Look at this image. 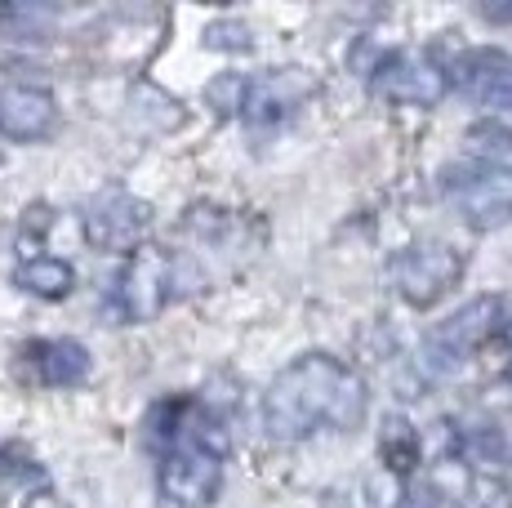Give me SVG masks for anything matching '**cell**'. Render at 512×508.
<instances>
[{"label": "cell", "instance_id": "19", "mask_svg": "<svg viewBox=\"0 0 512 508\" xmlns=\"http://www.w3.org/2000/svg\"><path fill=\"white\" fill-rule=\"evenodd\" d=\"M459 508H512V486L499 482V477H477V482L464 486Z\"/></svg>", "mask_w": 512, "mask_h": 508}, {"label": "cell", "instance_id": "15", "mask_svg": "<svg viewBox=\"0 0 512 508\" xmlns=\"http://www.w3.org/2000/svg\"><path fill=\"white\" fill-rule=\"evenodd\" d=\"M130 107H134V116H147L152 121V130H179L183 125V103L179 99H170L165 90H156V85H134V94H130Z\"/></svg>", "mask_w": 512, "mask_h": 508}, {"label": "cell", "instance_id": "9", "mask_svg": "<svg viewBox=\"0 0 512 508\" xmlns=\"http://www.w3.org/2000/svg\"><path fill=\"white\" fill-rule=\"evenodd\" d=\"M455 85L486 112H512V54L468 50L455 58Z\"/></svg>", "mask_w": 512, "mask_h": 508}, {"label": "cell", "instance_id": "20", "mask_svg": "<svg viewBox=\"0 0 512 508\" xmlns=\"http://www.w3.org/2000/svg\"><path fill=\"white\" fill-rule=\"evenodd\" d=\"M468 451L477 455V464H486V468H504V464H508V442L495 433V428H490V433H477V437H472Z\"/></svg>", "mask_w": 512, "mask_h": 508}, {"label": "cell", "instance_id": "22", "mask_svg": "<svg viewBox=\"0 0 512 508\" xmlns=\"http://www.w3.org/2000/svg\"><path fill=\"white\" fill-rule=\"evenodd\" d=\"M504 375H508V384H512V361H508V370H504Z\"/></svg>", "mask_w": 512, "mask_h": 508}, {"label": "cell", "instance_id": "7", "mask_svg": "<svg viewBox=\"0 0 512 508\" xmlns=\"http://www.w3.org/2000/svg\"><path fill=\"white\" fill-rule=\"evenodd\" d=\"M223 486V459L201 446H174L161 459V504L165 508H210Z\"/></svg>", "mask_w": 512, "mask_h": 508}, {"label": "cell", "instance_id": "16", "mask_svg": "<svg viewBox=\"0 0 512 508\" xmlns=\"http://www.w3.org/2000/svg\"><path fill=\"white\" fill-rule=\"evenodd\" d=\"M250 85H254V76L223 72V76H214V81L205 85V103H210L214 112H223V116H245V107H250Z\"/></svg>", "mask_w": 512, "mask_h": 508}, {"label": "cell", "instance_id": "18", "mask_svg": "<svg viewBox=\"0 0 512 508\" xmlns=\"http://www.w3.org/2000/svg\"><path fill=\"white\" fill-rule=\"evenodd\" d=\"M201 45L219 54H241V50H250V27L241 18H219V23H210L201 32Z\"/></svg>", "mask_w": 512, "mask_h": 508}, {"label": "cell", "instance_id": "1", "mask_svg": "<svg viewBox=\"0 0 512 508\" xmlns=\"http://www.w3.org/2000/svg\"><path fill=\"white\" fill-rule=\"evenodd\" d=\"M366 410H370L366 379L348 361L330 353H308L294 357L272 379L268 397H263V424L281 442H299V437L317 433V428L352 433V428H361Z\"/></svg>", "mask_w": 512, "mask_h": 508}, {"label": "cell", "instance_id": "8", "mask_svg": "<svg viewBox=\"0 0 512 508\" xmlns=\"http://www.w3.org/2000/svg\"><path fill=\"white\" fill-rule=\"evenodd\" d=\"M374 94L392 103H410V107H437L450 90V76L441 67H432L428 58H415V54H392L388 63L374 67L370 76Z\"/></svg>", "mask_w": 512, "mask_h": 508}, {"label": "cell", "instance_id": "5", "mask_svg": "<svg viewBox=\"0 0 512 508\" xmlns=\"http://www.w3.org/2000/svg\"><path fill=\"white\" fill-rule=\"evenodd\" d=\"M174 286H179V263L165 250L143 246L130 254V263L121 268L112 286V304L125 321H152L161 317L165 304L174 299Z\"/></svg>", "mask_w": 512, "mask_h": 508}, {"label": "cell", "instance_id": "21", "mask_svg": "<svg viewBox=\"0 0 512 508\" xmlns=\"http://www.w3.org/2000/svg\"><path fill=\"white\" fill-rule=\"evenodd\" d=\"M481 18H490V23H512V5H481Z\"/></svg>", "mask_w": 512, "mask_h": 508}, {"label": "cell", "instance_id": "12", "mask_svg": "<svg viewBox=\"0 0 512 508\" xmlns=\"http://www.w3.org/2000/svg\"><path fill=\"white\" fill-rule=\"evenodd\" d=\"M312 90H317V85H312V76L303 72V67L263 72V76H254V85H250V107H245V116H254V121H277L294 103L308 99Z\"/></svg>", "mask_w": 512, "mask_h": 508}, {"label": "cell", "instance_id": "2", "mask_svg": "<svg viewBox=\"0 0 512 508\" xmlns=\"http://www.w3.org/2000/svg\"><path fill=\"white\" fill-rule=\"evenodd\" d=\"M504 299L499 295H481L464 304L455 312V317H446L441 326L428 330V339H423V357H428V366L437 370V375H446V370H455L459 361H468L477 348H486L495 335H504Z\"/></svg>", "mask_w": 512, "mask_h": 508}, {"label": "cell", "instance_id": "3", "mask_svg": "<svg viewBox=\"0 0 512 508\" xmlns=\"http://www.w3.org/2000/svg\"><path fill=\"white\" fill-rule=\"evenodd\" d=\"M388 277L410 308H432L441 295H450L459 286L464 254L450 250L446 241H419V246H406L401 254H392Z\"/></svg>", "mask_w": 512, "mask_h": 508}, {"label": "cell", "instance_id": "14", "mask_svg": "<svg viewBox=\"0 0 512 508\" xmlns=\"http://www.w3.org/2000/svg\"><path fill=\"white\" fill-rule=\"evenodd\" d=\"M419 455H423V442H419V428L410 424L406 415H388L379 428V459L392 477H406L419 468Z\"/></svg>", "mask_w": 512, "mask_h": 508}, {"label": "cell", "instance_id": "4", "mask_svg": "<svg viewBox=\"0 0 512 508\" xmlns=\"http://www.w3.org/2000/svg\"><path fill=\"white\" fill-rule=\"evenodd\" d=\"M81 228H85V241L98 250L134 254V250H143V237L152 228V205L143 197H134L130 188H121V183H112V188L94 192L85 201Z\"/></svg>", "mask_w": 512, "mask_h": 508}, {"label": "cell", "instance_id": "6", "mask_svg": "<svg viewBox=\"0 0 512 508\" xmlns=\"http://www.w3.org/2000/svg\"><path fill=\"white\" fill-rule=\"evenodd\" d=\"M446 197L468 228L490 232L499 223H512V170L508 165L446 170Z\"/></svg>", "mask_w": 512, "mask_h": 508}, {"label": "cell", "instance_id": "17", "mask_svg": "<svg viewBox=\"0 0 512 508\" xmlns=\"http://www.w3.org/2000/svg\"><path fill=\"white\" fill-rule=\"evenodd\" d=\"M468 143H472V156H477L481 165H504V161H512V134L499 130V125H472Z\"/></svg>", "mask_w": 512, "mask_h": 508}, {"label": "cell", "instance_id": "11", "mask_svg": "<svg viewBox=\"0 0 512 508\" xmlns=\"http://www.w3.org/2000/svg\"><path fill=\"white\" fill-rule=\"evenodd\" d=\"M27 366H32L36 384L45 388H76L90 379V353L76 339H36L23 348Z\"/></svg>", "mask_w": 512, "mask_h": 508}, {"label": "cell", "instance_id": "10", "mask_svg": "<svg viewBox=\"0 0 512 508\" xmlns=\"http://www.w3.org/2000/svg\"><path fill=\"white\" fill-rule=\"evenodd\" d=\"M58 125V103L41 85H5L0 90V134L14 143H41Z\"/></svg>", "mask_w": 512, "mask_h": 508}, {"label": "cell", "instance_id": "13", "mask_svg": "<svg viewBox=\"0 0 512 508\" xmlns=\"http://www.w3.org/2000/svg\"><path fill=\"white\" fill-rule=\"evenodd\" d=\"M14 281H18V290L54 304V299H67L76 290V268L67 259H54V254H32V259L14 272Z\"/></svg>", "mask_w": 512, "mask_h": 508}]
</instances>
